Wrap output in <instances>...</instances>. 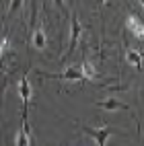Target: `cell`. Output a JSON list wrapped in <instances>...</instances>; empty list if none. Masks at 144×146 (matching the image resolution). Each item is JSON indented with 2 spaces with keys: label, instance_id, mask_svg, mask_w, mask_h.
<instances>
[{
  "label": "cell",
  "instance_id": "5",
  "mask_svg": "<svg viewBox=\"0 0 144 146\" xmlns=\"http://www.w3.org/2000/svg\"><path fill=\"white\" fill-rule=\"evenodd\" d=\"M41 76H45V78H56V80H84V76H82V72L78 68H68V70L62 72V74H45V72H41Z\"/></svg>",
  "mask_w": 144,
  "mask_h": 146
},
{
  "label": "cell",
  "instance_id": "12",
  "mask_svg": "<svg viewBox=\"0 0 144 146\" xmlns=\"http://www.w3.org/2000/svg\"><path fill=\"white\" fill-rule=\"evenodd\" d=\"M56 4H58V8H60L62 13H66V4H64V0H56Z\"/></svg>",
  "mask_w": 144,
  "mask_h": 146
},
{
  "label": "cell",
  "instance_id": "1",
  "mask_svg": "<svg viewBox=\"0 0 144 146\" xmlns=\"http://www.w3.org/2000/svg\"><path fill=\"white\" fill-rule=\"evenodd\" d=\"M82 132L89 134V136H93L95 142H97V146H107V140L115 134L113 128H89V125H84Z\"/></svg>",
  "mask_w": 144,
  "mask_h": 146
},
{
  "label": "cell",
  "instance_id": "2",
  "mask_svg": "<svg viewBox=\"0 0 144 146\" xmlns=\"http://www.w3.org/2000/svg\"><path fill=\"white\" fill-rule=\"evenodd\" d=\"M123 27H126V31H130L138 41H144V23L136 15H128L126 21H123Z\"/></svg>",
  "mask_w": 144,
  "mask_h": 146
},
{
  "label": "cell",
  "instance_id": "10",
  "mask_svg": "<svg viewBox=\"0 0 144 146\" xmlns=\"http://www.w3.org/2000/svg\"><path fill=\"white\" fill-rule=\"evenodd\" d=\"M29 142H31V134L25 132V130H21V132L17 134V142H15V146H29Z\"/></svg>",
  "mask_w": 144,
  "mask_h": 146
},
{
  "label": "cell",
  "instance_id": "14",
  "mask_svg": "<svg viewBox=\"0 0 144 146\" xmlns=\"http://www.w3.org/2000/svg\"><path fill=\"white\" fill-rule=\"evenodd\" d=\"M138 2H140V4H142V6H144V0H138Z\"/></svg>",
  "mask_w": 144,
  "mask_h": 146
},
{
  "label": "cell",
  "instance_id": "13",
  "mask_svg": "<svg viewBox=\"0 0 144 146\" xmlns=\"http://www.w3.org/2000/svg\"><path fill=\"white\" fill-rule=\"evenodd\" d=\"M95 2H97V4H103V2H105V0H95Z\"/></svg>",
  "mask_w": 144,
  "mask_h": 146
},
{
  "label": "cell",
  "instance_id": "3",
  "mask_svg": "<svg viewBox=\"0 0 144 146\" xmlns=\"http://www.w3.org/2000/svg\"><path fill=\"white\" fill-rule=\"evenodd\" d=\"M19 93H21V99H23V123H27V107H29V101H31V86H29V80L25 74L19 82Z\"/></svg>",
  "mask_w": 144,
  "mask_h": 146
},
{
  "label": "cell",
  "instance_id": "7",
  "mask_svg": "<svg viewBox=\"0 0 144 146\" xmlns=\"http://www.w3.org/2000/svg\"><path fill=\"white\" fill-rule=\"evenodd\" d=\"M78 70L82 72V76H84V80H95L97 78V72H95V66L89 62V60H84L82 64H80V68Z\"/></svg>",
  "mask_w": 144,
  "mask_h": 146
},
{
  "label": "cell",
  "instance_id": "8",
  "mask_svg": "<svg viewBox=\"0 0 144 146\" xmlns=\"http://www.w3.org/2000/svg\"><path fill=\"white\" fill-rule=\"evenodd\" d=\"M45 43H47V37H45V33H43V29H41V27L35 29V31H33V45L37 47V50H43Z\"/></svg>",
  "mask_w": 144,
  "mask_h": 146
},
{
  "label": "cell",
  "instance_id": "9",
  "mask_svg": "<svg viewBox=\"0 0 144 146\" xmlns=\"http://www.w3.org/2000/svg\"><path fill=\"white\" fill-rule=\"evenodd\" d=\"M126 62L132 66H140L142 64V54L136 50H126Z\"/></svg>",
  "mask_w": 144,
  "mask_h": 146
},
{
  "label": "cell",
  "instance_id": "6",
  "mask_svg": "<svg viewBox=\"0 0 144 146\" xmlns=\"http://www.w3.org/2000/svg\"><path fill=\"white\" fill-rule=\"evenodd\" d=\"M97 107L99 109H105V111H117V109L130 111V105H126L119 99H113V97H109V99H105V101H97Z\"/></svg>",
  "mask_w": 144,
  "mask_h": 146
},
{
  "label": "cell",
  "instance_id": "4",
  "mask_svg": "<svg viewBox=\"0 0 144 146\" xmlns=\"http://www.w3.org/2000/svg\"><path fill=\"white\" fill-rule=\"evenodd\" d=\"M80 35H82V25L78 21V17H74L72 19V33H70V41H68V52H66V56H70L76 50V45H78V41H80Z\"/></svg>",
  "mask_w": 144,
  "mask_h": 146
},
{
  "label": "cell",
  "instance_id": "11",
  "mask_svg": "<svg viewBox=\"0 0 144 146\" xmlns=\"http://www.w3.org/2000/svg\"><path fill=\"white\" fill-rule=\"evenodd\" d=\"M21 4H23V0H13L11 2V6H8V13H6V17H13L19 8H21Z\"/></svg>",
  "mask_w": 144,
  "mask_h": 146
}]
</instances>
